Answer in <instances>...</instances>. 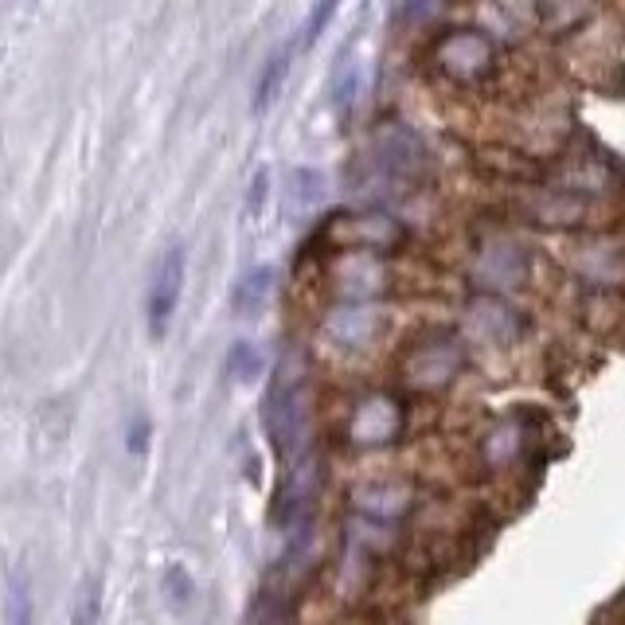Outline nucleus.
I'll return each mask as SVG.
<instances>
[{"mask_svg":"<svg viewBox=\"0 0 625 625\" xmlns=\"http://www.w3.org/2000/svg\"><path fill=\"white\" fill-rule=\"evenodd\" d=\"M286 71H289V47L274 51L271 63H266L263 78H258V98H254V110H266L274 98H278L282 83H286Z\"/></svg>","mask_w":625,"mask_h":625,"instance_id":"10","label":"nucleus"},{"mask_svg":"<svg viewBox=\"0 0 625 625\" xmlns=\"http://www.w3.org/2000/svg\"><path fill=\"white\" fill-rule=\"evenodd\" d=\"M94 622H98V579H86L75 598V617H71V625H94Z\"/></svg>","mask_w":625,"mask_h":625,"instance_id":"15","label":"nucleus"},{"mask_svg":"<svg viewBox=\"0 0 625 625\" xmlns=\"http://www.w3.org/2000/svg\"><path fill=\"white\" fill-rule=\"evenodd\" d=\"M340 0H312V12L309 20H305V43H317L321 40V32L332 24V17H337Z\"/></svg>","mask_w":625,"mask_h":625,"instance_id":"14","label":"nucleus"},{"mask_svg":"<svg viewBox=\"0 0 625 625\" xmlns=\"http://www.w3.org/2000/svg\"><path fill=\"white\" fill-rule=\"evenodd\" d=\"M263 375V356L254 345H235L227 356V380L235 383H254Z\"/></svg>","mask_w":625,"mask_h":625,"instance_id":"11","label":"nucleus"},{"mask_svg":"<svg viewBox=\"0 0 625 625\" xmlns=\"http://www.w3.org/2000/svg\"><path fill=\"white\" fill-rule=\"evenodd\" d=\"M332 231H340L345 243L360 246V251H368V254H383V251H391V246L403 243V227H399L391 215H380V212L340 215Z\"/></svg>","mask_w":625,"mask_h":625,"instance_id":"6","label":"nucleus"},{"mask_svg":"<svg viewBox=\"0 0 625 625\" xmlns=\"http://www.w3.org/2000/svg\"><path fill=\"white\" fill-rule=\"evenodd\" d=\"M399 431H403V411L391 395H372L360 403L348 423L356 446H388L391 438H399Z\"/></svg>","mask_w":625,"mask_h":625,"instance_id":"5","label":"nucleus"},{"mask_svg":"<svg viewBox=\"0 0 625 625\" xmlns=\"http://www.w3.org/2000/svg\"><path fill=\"white\" fill-rule=\"evenodd\" d=\"M321 200H325V177H321V172H312V169L289 172L286 195H282L289 220H305V215H309Z\"/></svg>","mask_w":625,"mask_h":625,"instance_id":"7","label":"nucleus"},{"mask_svg":"<svg viewBox=\"0 0 625 625\" xmlns=\"http://www.w3.org/2000/svg\"><path fill=\"white\" fill-rule=\"evenodd\" d=\"M360 86H363L360 63H348V67L337 71V78H332V106H337V110H348V106L360 98Z\"/></svg>","mask_w":625,"mask_h":625,"instance_id":"13","label":"nucleus"},{"mask_svg":"<svg viewBox=\"0 0 625 625\" xmlns=\"http://www.w3.org/2000/svg\"><path fill=\"white\" fill-rule=\"evenodd\" d=\"M431 63L442 78L457 86H474L497 67V43L481 28H454L431 47Z\"/></svg>","mask_w":625,"mask_h":625,"instance_id":"3","label":"nucleus"},{"mask_svg":"<svg viewBox=\"0 0 625 625\" xmlns=\"http://www.w3.org/2000/svg\"><path fill=\"white\" fill-rule=\"evenodd\" d=\"M165 591H169V602L172 606H188V598H192V579L180 571V566H169V575H165Z\"/></svg>","mask_w":625,"mask_h":625,"instance_id":"17","label":"nucleus"},{"mask_svg":"<svg viewBox=\"0 0 625 625\" xmlns=\"http://www.w3.org/2000/svg\"><path fill=\"white\" fill-rule=\"evenodd\" d=\"M266 192H271V172H266V169H258V172H254V184H251V192H246V220H258V215H263Z\"/></svg>","mask_w":625,"mask_h":625,"instance_id":"16","label":"nucleus"},{"mask_svg":"<svg viewBox=\"0 0 625 625\" xmlns=\"http://www.w3.org/2000/svg\"><path fill=\"white\" fill-rule=\"evenodd\" d=\"M305 411H309V403H305L301 372L278 368L271 395H266V431L286 462H297L305 454V438H309V414Z\"/></svg>","mask_w":625,"mask_h":625,"instance_id":"2","label":"nucleus"},{"mask_svg":"<svg viewBox=\"0 0 625 625\" xmlns=\"http://www.w3.org/2000/svg\"><path fill=\"white\" fill-rule=\"evenodd\" d=\"M4 625H32V586L20 571H9L4 579Z\"/></svg>","mask_w":625,"mask_h":625,"instance_id":"9","label":"nucleus"},{"mask_svg":"<svg viewBox=\"0 0 625 625\" xmlns=\"http://www.w3.org/2000/svg\"><path fill=\"white\" fill-rule=\"evenodd\" d=\"M442 4H446V0H403V17L411 20V24H426L431 17H438Z\"/></svg>","mask_w":625,"mask_h":625,"instance_id":"18","label":"nucleus"},{"mask_svg":"<svg viewBox=\"0 0 625 625\" xmlns=\"http://www.w3.org/2000/svg\"><path fill=\"white\" fill-rule=\"evenodd\" d=\"M274 294V271L271 266H254L251 274H243L235 286V312L239 317H254V312H263V305L271 301Z\"/></svg>","mask_w":625,"mask_h":625,"instance_id":"8","label":"nucleus"},{"mask_svg":"<svg viewBox=\"0 0 625 625\" xmlns=\"http://www.w3.org/2000/svg\"><path fill=\"white\" fill-rule=\"evenodd\" d=\"M423 177H426V145L419 141L414 129L395 126V121L383 126L352 165L356 192L368 195L411 192Z\"/></svg>","mask_w":625,"mask_h":625,"instance_id":"1","label":"nucleus"},{"mask_svg":"<svg viewBox=\"0 0 625 625\" xmlns=\"http://www.w3.org/2000/svg\"><path fill=\"white\" fill-rule=\"evenodd\" d=\"M180 289H184V251L169 246L161 254V263L152 271L149 282V332L152 337H165L169 332L172 312L180 305Z\"/></svg>","mask_w":625,"mask_h":625,"instance_id":"4","label":"nucleus"},{"mask_svg":"<svg viewBox=\"0 0 625 625\" xmlns=\"http://www.w3.org/2000/svg\"><path fill=\"white\" fill-rule=\"evenodd\" d=\"M360 508H368V512H399V508H406V489L403 485H368V489H360Z\"/></svg>","mask_w":625,"mask_h":625,"instance_id":"12","label":"nucleus"}]
</instances>
